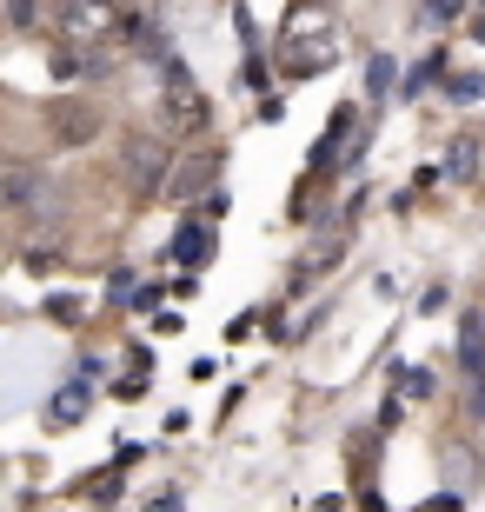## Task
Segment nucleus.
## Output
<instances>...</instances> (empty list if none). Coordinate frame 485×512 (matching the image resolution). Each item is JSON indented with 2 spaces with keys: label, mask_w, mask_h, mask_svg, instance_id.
<instances>
[{
  "label": "nucleus",
  "mask_w": 485,
  "mask_h": 512,
  "mask_svg": "<svg viewBox=\"0 0 485 512\" xmlns=\"http://www.w3.org/2000/svg\"><path fill=\"white\" fill-rule=\"evenodd\" d=\"M339 20L333 14H313V7H299L293 20H286V34H280V67L286 74H326L339 60Z\"/></svg>",
  "instance_id": "1"
},
{
  "label": "nucleus",
  "mask_w": 485,
  "mask_h": 512,
  "mask_svg": "<svg viewBox=\"0 0 485 512\" xmlns=\"http://www.w3.org/2000/svg\"><path fill=\"white\" fill-rule=\"evenodd\" d=\"M120 34H133V14L120 7V0H67L60 7V40L67 47H113Z\"/></svg>",
  "instance_id": "2"
},
{
  "label": "nucleus",
  "mask_w": 485,
  "mask_h": 512,
  "mask_svg": "<svg viewBox=\"0 0 485 512\" xmlns=\"http://www.w3.org/2000/svg\"><path fill=\"white\" fill-rule=\"evenodd\" d=\"M160 120L180 133H200L206 127V94L193 87V74L180 60H160Z\"/></svg>",
  "instance_id": "3"
},
{
  "label": "nucleus",
  "mask_w": 485,
  "mask_h": 512,
  "mask_svg": "<svg viewBox=\"0 0 485 512\" xmlns=\"http://www.w3.org/2000/svg\"><path fill=\"white\" fill-rule=\"evenodd\" d=\"M127 167H133V180H140V187H160V173H167V147H153L147 133H140V140H127Z\"/></svg>",
  "instance_id": "4"
},
{
  "label": "nucleus",
  "mask_w": 485,
  "mask_h": 512,
  "mask_svg": "<svg viewBox=\"0 0 485 512\" xmlns=\"http://www.w3.org/2000/svg\"><path fill=\"white\" fill-rule=\"evenodd\" d=\"M87 406H94V386L74 380L60 399H47V426H74V419H87Z\"/></svg>",
  "instance_id": "5"
},
{
  "label": "nucleus",
  "mask_w": 485,
  "mask_h": 512,
  "mask_svg": "<svg viewBox=\"0 0 485 512\" xmlns=\"http://www.w3.org/2000/svg\"><path fill=\"white\" fill-rule=\"evenodd\" d=\"M60 140H74V147H80V140H94V114H87V107H60Z\"/></svg>",
  "instance_id": "6"
},
{
  "label": "nucleus",
  "mask_w": 485,
  "mask_h": 512,
  "mask_svg": "<svg viewBox=\"0 0 485 512\" xmlns=\"http://www.w3.org/2000/svg\"><path fill=\"white\" fill-rule=\"evenodd\" d=\"M7 27H14V34L40 27V0H7Z\"/></svg>",
  "instance_id": "7"
},
{
  "label": "nucleus",
  "mask_w": 485,
  "mask_h": 512,
  "mask_svg": "<svg viewBox=\"0 0 485 512\" xmlns=\"http://www.w3.org/2000/svg\"><path fill=\"white\" fill-rule=\"evenodd\" d=\"M7 200H14V207H27V200H34V167H14V173H7Z\"/></svg>",
  "instance_id": "8"
},
{
  "label": "nucleus",
  "mask_w": 485,
  "mask_h": 512,
  "mask_svg": "<svg viewBox=\"0 0 485 512\" xmlns=\"http://www.w3.org/2000/svg\"><path fill=\"white\" fill-rule=\"evenodd\" d=\"M206 173H213V160H193L187 180H173V193H200V187H206Z\"/></svg>",
  "instance_id": "9"
},
{
  "label": "nucleus",
  "mask_w": 485,
  "mask_h": 512,
  "mask_svg": "<svg viewBox=\"0 0 485 512\" xmlns=\"http://www.w3.org/2000/svg\"><path fill=\"white\" fill-rule=\"evenodd\" d=\"M472 160H479V147H472V140H459V147H452V173H459V180H472Z\"/></svg>",
  "instance_id": "10"
},
{
  "label": "nucleus",
  "mask_w": 485,
  "mask_h": 512,
  "mask_svg": "<svg viewBox=\"0 0 485 512\" xmlns=\"http://www.w3.org/2000/svg\"><path fill=\"white\" fill-rule=\"evenodd\" d=\"M206 253V227H193V233H180V260H200Z\"/></svg>",
  "instance_id": "11"
},
{
  "label": "nucleus",
  "mask_w": 485,
  "mask_h": 512,
  "mask_svg": "<svg viewBox=\"0 0 485 512\" xmlns=\"http://www.w3.org/2000/svg\"><path fill=\"white\" fill-rule=\"evenodd\" d=\"M399 386H406V393L419 399V393H432V373H412V366H406V373H399Z\"/></svg>",
  "instance_id": "12"
},
{
  "label": "nucleus",
  "mask_w": 485,
  "mask_h": 512,
  "mask_svg": "<svg viewBox=\"0 0 485 512\" xmlns=\"http://www.w3.org/2000/svg\"><path fill=\"white\" fill-rule=\"evenodd\" d=\"M432 7V20H452V7H459V0H426Z\"/></svg>",
  "instance_id": "13"
},
{
  "label": "nucleus",
  "mask_w": 485,
  "mask_h": 512,
  "mask_svg": "<svg viewBox=\"0 0 485 512\" xmlns=\"http://www.w3.org/2000/svg\"><path fill=\"white\" fill-rule=\"evenodd\" d=\"M153 512H180V493H167V499H160V506H153Z\"/></svg>",
  "instance_id": "14"
}]
</instances>
